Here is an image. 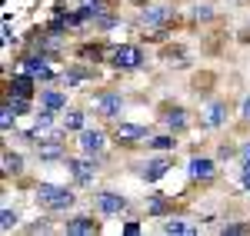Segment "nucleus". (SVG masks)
<instances>
[{
    "instance_id": "f257e3e1",
    "label": "nucleus",
    "mask_w": 250,
    "mask_h": 236,
    "mask_svg": "<svg viewBox=\"0 0 250 236\" xmlns=\"http://www.w3.org/2000/svg\"><path fill=\"white\" fill-rule=\"evenodd\" d=\"M34 197H37V203L43 210H50V213L70 210V206L77 203V193H74L70 186H57V183H37Z\"/></svg>"
},
{
    "instance_id": "f03ea898",
    "label": "nucleus",
    "mask_w": 250,
    "mask_h": 236,
    "mask_svg": "<svg viewBox=\"0 0 250 236\" xmlns=\"http://www.w3.org/2000/svg\"><path fill=\"white\" fill-rule=\"evenodd\" d=\"M107 60H110V67L114 70H140L144 67V47L140 43H120V47H110V54H107Z\"/></svg>"
},
{
    "instance_id": "7ed1b4c3",
    "label": "nucleus",
    "mask_w": 250,
    "mask_h": 236,
    "mask_svg": "<svg viewBox=\"0 0 250 236\" xmlns=\"http://www.w3.org/2000/svg\"><path fill=\"white\" fill-rule=\"evenodd\" d=\"M177 17L173 3H140V23L150 30H167V23Z\"/></svg>"
},
{
    "instance_id": "20e7f679",
    "label": "nucleus",
    "mask_w": 250,
    "mask_h": 236,
    "mask_svg": "<svg viewBox=\"0 0 250 236\" xmlns=\"http://www.w3.org/2000/svg\"><path fill=\"white\" fill-rule=\"evenodd\" d=\"M67 170H70V177L77 186H90L94 177L100 173V157H90V153H83V157H67Z\"/></svg>"
},
{
    "instance_id": "39448f33",
    "label": "nucleus",
    "mask_w": 250,
    "mask_h": 236,
    "mask_svg": "<svg viewBox=\"0 0 250 236\" xmlns=\"http://www.w3.org/2000/svg\"><path fill=\"white\" fill-rule=\"evenodd\" d=\"M20 70H27L37 83H54V80H60L57 73H54V67H50V57L40 54V50H30L27 57L20 60Z\"/></svg>"
},
{
    "instance_id": "423d86ee",
    "label": "nucleus",
    "mask_w": 250,
    "mask_h": 236,
    "mask_svg": "<svg viewBox=\"0 0 250 236\" xmlns=\"http://www.w3.org/2000/svg\"><path fill=\"white\" fill-rule=\"evenodd\" d=\"M124 103H127V100H124L120 90H100V93L90 97V107H94L104 120H117V117H120V110H124Z\"/></svg>"
},
{
    "instance_id": "0eeeda50",
    "label": "nucleus",
    "mask_w": 250,
    "mask_h": 236,
    "mask_svg": "<svg viewBox=\"0 0 250 236\" xmlns=\"http://www.w3.org/2000/svg\"><path fill=\"white\" fill-rule=\"evenodd\" d=\"M127 210V197H120L117 190H100L94 193V213L97 217H120Z\"/></svg>"
},
{
    "instance_id": "6e6552de",
    "label": "nucleus",
    "mask_w": 250,
    "mask_h": 236,
    "mask_svg": "<svg viewBox=\"0 0 250 236\" xmlns=\"http://www.w3.org/2000/svg\"><path fill=\"white\" fill-rule=\"evenodd\" d=\"M150 137L154 133L144 123H117L114 127V143H120V146H137V143H147Z\"/></svg>"
},
{
    "instance_id": "1a4fd4ad",
    "label": "nucleus",
    "mask_w": 250,
    "mask_h": 236,
    "mask_svg": "<svg viewBox=\"0 0 250 236\" xmlns=\"http://www.w3.org/2000/svg\"><path fill=\"white\" fill-rule=\"evenodd\" d=\"M187 177H190L193 183H210V180H217V160L190 157V163H187Z\"/></svg>"
},
{
    "instance_id": "9d476101",
    "label": "nucleus",
    "mask_w": 250,
    "mask_h": 236,
    "mask_svg": "<svg viewBox=\"0 0 250 236\" xmlns=\"http://www.w3.org/2000/svg\"><path fill=\"white\" fill-rule=\"evenodd\" d=\"M77 146H80V153L100 157L104 146H107V133H104V130H80L77 133Z\"/></svg>"
},
{
    "instance_id": "9b49d317",
    "label": "nucleus",
    "mask_w": 250,
    "mask_h": 236,
    "mask_svg": "<svg viewBox=\"0 0 250 236\" xmlns=\"http://www.w3.org/2000/svg\"><path fill=\"white\" fill-rule=\"evenodd\" d=\"M227 117H230V103L227 100H210L207 110H204V127L207 130H220L227 123Z\"/></svg>"
},
{
    "instance_id": "f8f14e48",
    "label": "nucleus",
    "mask_w": 250,
    "mask_h": 236,
    "mask_svg": "<svg viewBox=\"0 0 250 236\" xmlns=\"http://www.w3.org/2000/svg\"><path fill=\"white\" fill-rule=\"evenodd\" d=\"M87 80H94V70L90 67H83V63H70L63 73H60V87H67V90H77L80 83H87Z\"/></svg>"
},
{
    "instance_id": "ddd939ff",
    "label": "nucleus",
    "mask_w": 250,
    "mask_h": 236,
    "mask_svg": "<svg viewBox=\"0 0 250 236\" xmlns=\"http://www.w3.org/2000/svg\"><path fill=\"white\" fill-rule=\"evenodd\" d=\"M167 170H170V157H167V153L150 157L147 163H140V177L147 180V183H157L160 177H167Z\"/></svg>"
},
{
    "instance_id": "4468645a",
    "label": "nucleus",
    "mask_w": 250,
    "mask_h": 236,
    "mask_svg": "<svg viewBox=\"0 0 250 236\" xmlns=\"http://www.w3.org/2000/svg\"><path fill=\"white\" fill-rule=\"evenodd\" d=\"M160 123H164L170 133H184V130L190 127V117H187L184 107H167V110L160 113Z\"/></svg>"
},
{
    "instance_id": "2eb2a0df",
    "label": "nucleus",
    "mask_w": 250,
    "mask_h": 236,
    "mask_svg": "<svg viewBox=\"0 0 250 236\" xmlns=\"http://www.w3.org/2000/svg\"><path fill=\"white\" fill-rule=\"evenodd\" d=\"M100 230V223L94 217H87V213H77V217H70L63 223V233H74V236H90Z\"/></svg>"
},
{
    "instance_id": "dca6fc26",
    "label": "nucleus",
    "mask_w": 250,
    "mask_h": 236,
    "mask_svg": "<svg viewBox=\"0 0 250 236\" xmlns=\"http://www.w3.org/2000/svg\"><path fill=\"white\" fill-rule=\"evenodd\" d=\"M37 103H40V107H47V110H54V113L67 110V87H63V90H40Z\"/></svg>"
},
{
    "instance_id": "f3484780",
    "label": "nucleus",
    "mask_w": 250,
    "mask_h": 236,
    "mask_svg": "<svg viewBox=\"0 0 250 236\" xmlns=\"http://www.w3.org/2000/svg\"><path fill=\"white\" fill-rule=\"evenodd\" d=\"M34 83H37V80L30 77L27 70H20L17 77H10V83H7V93H14V97H34Z\"/></svg>"
},
{
    "instance_id": "a211bd4d",
    "label": "nucleus",
    "mask_w": 250,
    "mask_h": 236,
    "mask_svg": "<svg viewBox=\"0 0 250 236\" xmlns=\"http://www.w3.org/2000/svg\"><path fill=\"white\" fill-rule=\"evenodd\" d=\"M170 210H173L170 197H164V193H150V197H147V217L164 219L167 213H170Z\"/></svg>"
},
{
    "instance_id": "6ab92c4d",
    "label": "nucleus",
    "mask_w": 250,
    "mask_h": 236,
    "mask_svg": "<svg viewBox=\"0 0 250 236\" xmlns=\"http://www.w3.org/2000/svg\"><path fill=\"white\" fill-rule=\"evenodd\" d=\"M177 133H170V130H167V133H157V137H150L147 140V150H150V153H170V150H177Z\"/></svg>"
},
{
    "instance_id": "aec40b11",
    "label": "nucleus",
    "mask_w": 250,
    "mask_h": 236,
    "mask_svg": "<svg viewBox=\"0 0 250 236\" xmlns=\"http://www.w3.org/2000/svg\"><path fill=\"white\" fill-rule=\"evenodd\" d=\"M67 133H80V130H87V113L83 110H67V117L60 123Z\"/></svg>"
},
{
    "instance_id": "412c9836",
    "label": "nucleus",
    "mask_w": 250,
    "mask_h": 236,
    "mask_svg": "<svg viewBox=\"0 0 250 236\" xmlns=\"http://www.w3.org/2000/svg\"><path fill=\"white\" fill-rule=\"evenodd\" d=\"M20 173H23V157L3 150V177H20Z\"/></svg>"
},
{
    "instance_id": "4be33fe9",
    "label": "nucleus",
    "mask_w": 250,
    "mask_h": 236,
    "mask_svg": "<svg viewBox=\"0 0 250 236\" xmlns=\"http://www.w3.org/2000/svg\"><path fill=\"white\" fill-rule=\"evenodd\" d=\"M30 100L34 97H14V93H7V97H3V107H10L17 117H23V113H30V107H34Z\"/></svg>"
},
{
    "instance_id": "5701e85b",
    "label": "nucleus",
    "mask_w": 250,
    "mask_h": 236,
    "mask_svg": "<svg viewBox=\"0 0 250 236\" xmlns=\"http://www.w3.org/2000/svg\"><path fill=\"white\" fill-rule=\"evenodd\" d=\"M77 7L87 14V20H90V23H94L100 14H107V0H80Z\"/></svg>"
},
{
    "instance_id": "b1692460",
    "label": "nucleus",
    "mask_w": 250,
    "mask_h": 236,
    "mask_svg": "<svg viewBox=\"0 0 250 236\" xmlns=\"http://www.w3.org/2000/svg\"><path fill=\"white\" fill-rule=\"evenodd\" d=\"M54 120H57V113H54V110L37 107V113H34V127H37L40 133H43V130H50V127H54Z\"/></svg>"
},
{
    "instance_id": "393cba45",
    "label": "nucleus",
    "mask_w": 250,
    "mask_h": 236,
    "mask_svg": "<svg viewBox=\"0 0 250 236\" xmlns=\"http://www.w3.org/2000/svg\"><path fill=\"white\" fill-rule=\"evenodd\" d=\"M160 230H164V233H197V226L184 223V219H170V217H164Z\"/></svg>"
},
{
    "instance_id": "a878e982",
    "label": "nucleus",
    "mask_w": 250,
    "mask_h": 236,
    "mask_svg": "<svg viewBox=\"0 0 250 236\" xmlns=\"http://www.w3.org/2000/svg\"><path fill=\"white\" fill-rule=\"evenodd\" d=\"M17 219H20V213H17V210L3 206V213H0V230H3V233H10V230L17 226Z\"/></svg>"
},
{
    "instance_id": "bb28decb",
    "label": "nucleus",
    "mask_w": 250,
    "mask_h": 236,
    "mask_svg": "<svg viewBox=\"0 0 250 236\" xmlns=\"http://www.w3.org/2000/svg\"><path fill=\"white\" fill-rule=\"evenodd\" d=\"M120 20L114 17V14H100V17L94 20V30H110V27H117Z\"/></svg>"
},
{
    "instance_id": "cd10ccee",
    "label": "nucleus",
    "mask_w": 250,
    "mask_h": 236,
    "mask_svg": "<svg viewBox=\"0 0 250 236\" xmlns=\"http://www.w3.org/2000/svg\"><path fill=\"white\" fill-rule=\"evenodd\" d=\"M220 233H250V223H224Z\"/></svg>"
},
{
    "instance_id": "c85d7f7f",
    "label": "nucleus",
    "mask_w": 250,
    "mask_h": 236,
    "mask_svg": "<svg viewBox=\"0 0 250 236\" xmlns=\"http://www.w3.org/2000/svg\"><path fill=\"white\" fill-rule=\"evenodd\" d=\"M210 17H213L210 3H197V10H193V20H210Z\"/></svg>"
},
{
    "instance_id": "c756f323",
    "label": "nucleus",
    "mask_w": 250,
    "mask_h": 236,
    "mask_svg": "<svg viewBox=\"0 0 250 236\" xmlns=\"http://www.w3.org/2000/svg\"><path fill=\"white\" fill-rule=\"evenodd\" d=\"M240 120H244V123H250V93L240 100Z\"/></svg>"
},
{
    "instance_id": "7c9ffc66",
    "label": "nucleus",
    "mask_w": 250,
    "mask_h": 236,
    "mask_svg": "<svg viewBox=\"0 0 250 236\" xmlns=\"http://www.w3.org/2000/svg\"><path fill=\"white\" fill-rule=\"evenodd\" d=\"M27 233H50V223H43V219H40V223H30Z\"/></svg>"
},
{
    "instance_id": "2f4dec72",
    "label": "nucleus",
    "mask_w": 250,
    "mask_h": 236,
    "mask_svg": "<svg viewBox=\"0 0 250 236\" xmlns=\"http://www.w3.org/2000/svg\"><path fill=\"white\" fill-rule=\"evenodd\" d=\"M240 157H250V140L244 143V146H240Z\"/></svg>"
},
{
    "instance_id": "473e14b6",
    "label": "nucleus",
    "mask_w": 250,
    "mask_h": 236,
    "mask_svg": "<svg viewBox=\"0 0 250 236\" xmlns=\"http://www.w3.org/2000/svg\"><path fill=\"white\" fill-rule=\"evenodd\" d=\"M240 177H244V190L250 193V173H240Z\"/></svg>"
},
{
    "instance_id": "72a5a7b5",
    "label": "nucleus",
    "mask_w": 250,
    "mask_h": 236,
    "mask_svg": "<svg viewBox=\"0 0 250 236\" xmlns=\"http://www.w3.org/2000/svg\"><path fill=\"white\" fill-rule=\"evenodd\" d=\"M134 3H147V0H134Z\"/></svg>"
}]
</instances>
